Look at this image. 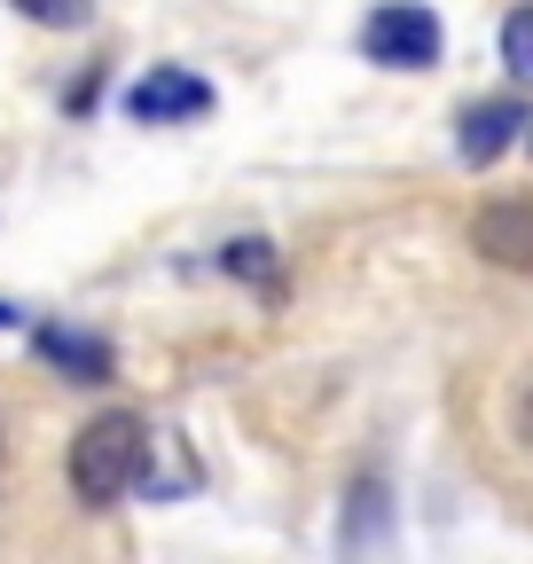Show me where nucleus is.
<instances>
[{
    "label": "nucleus",
    "mask_w": 533,
    "mask_h": 564,
    "mask_svg": "<svg viewBox=\"0 0 533 564\" xmlns=\"http://www.w3.org/2000/svg\"><path fill=\"white\" fill-rule=\"evenodd\" d=\"M142 463H150V423L133 408H102L95 423H79L72 432V455H63V470H72V494L87 510H118L133 486H142Z\"/></svg>",
    "instance_id": "1"
},
{
    "label": "nucleus",
    "mask_w": 533,
    "mask_h": 564,
    "mask_svg": "<svg viewBox=\"0 0 533 564\" xmlns=\"http://www.w3.org/2000/svg\"><path fill=\"white\" fill-rule=\"evenodd\" d=\"M361 55L377 70H432L447 55V32H439V17L424 0H384V9H369V24H361Z\"/></svg>",
    "instance_id": "2"
},
{
    "label": "nucleus",
    "mask_w": 533,
    "mask_h": 564,
    "mask_svg": "<svg viewBox=\"0 0 533 564\" xmlns=\"http://www.w3.org/2000/svg\"><path fill=\"white\" fill-rule=\"evenodd\" d=\"M205 110H213V79H196V70H181V63H150L142 79L126 87V118L133 126H188Z\"/></svg>",
    "instance_id": "3"
},
{
    "label": "nucleus",
    "mask_w": 533,
    "mask_h": 564,
    "mask_svg": "<svg viewBox=\"0 0 533 564\" xmlns=\"http://www.w3.org/2000/svg\"><path fill=\"white\" fill-rule=\"evenodd\" d=\"M471 251L510 267V274H533V204L525 196H487L471 212Z\"/></svg>",
    "instance_id": "4"
},
{
    "label": "nucleus",
    "mask_w": 533,
    "mask_h": 564,
    "mask_svg": "<svg viewBox=\"0 0 533 564\" xmlns=\"http://www.w3.org/2000/svg\"><path fill=\"white\" fill-rule=\"evenodd\" d=\"M32 352H40L47 369H63L72 384H110V377H118V352H110L95 329H72V322H40V329H32Z\"/></svg>",
    "instance_id": "5"
},
{
    "label": "nucleus",
    "mask_w": 533,
    "mask_h": 564,
    "mask_svg": "<svg viewBox=\"0 0 533 564\" xmlns=\"http://www.w3.org/2000/svg\"><path fill=\"white\" fill-rule=\"evenodd\" d=\"M525 126H533V118H525V102H518V95L471 102V110L455 118V150H463V165H494V158L510 150V141H518Z\"/></svg>",
    "instance_id": "6"
},
{
    "label": "nucleus",
    "mask_w": 533,
    "mask_h": 564,
    "mask_svg": "<svg viewBox=\"0 0 533 564\" xmlns=\"http://www.w3.org/2000/svg\"><path fill=\"white\" fill-rule=\"evenodd\" d=\"M384 525H392V510H384V478L361 470L353 494H346V510H338V541H346V556H353V564H377V556H384Z\"/></svg>",
    "instance_id": "7"
},
{
    "label": "nucleus",
    "mask_w": 533,
    "mask_h": 564,
    "mask_svg": "<svg viewBox=\"0 0 533 564\" xmlns=\"http://www.w3.org/2000/svg\"><path fill=\"white\" fill-rule=\"evenodd\" d=\"M196 455H188V440L181 432H150V463H142V486L133 494H150V502H181V494H196Z\"/></svg>",
    "instance_id": "8"
},
{
    "label": "nucleus",
    "mask_w": 533,
    "mask_h": 564,
    "mask_svg": "<svg viewBox=\"0 0 533 564\" xmlns=\"http://www.w3.org/2000/svg\"><path fill=\"white\" fill-rule=\"evenodd\" d=\"M213 267L236 274V282H251V291H283V259H275V243H266V236H236V243H220Z\"/></svg>",
    "instance_id": "9"
},
{
    "label": "nucleus",
    "mask_w": 533,
    "mask_h": 564,
    "mask_svg": "<svg viewBox=\"0 0 533 564\" xmlns=\"http://www.w3.org/2000/svg\"><path fill=\"white\" fill-rule=\"evenodd\" d=\"M502 70H510V79H525V87H533V0H525V9H510V17H502Z\"/></svg>",
    "instance_id": "10"
},
{
    "label": "nucleus",
    "mask_w": 533,
    "mask_h": 564,
    "mask_svg": "<svg viewBox=\"0 0 533 564\" xmlns=\"http://www.w3.org/2000/svg\"><path fill=\"white\" fill-rule=\"evenodd\" d=\"M9 9H17L24 24H47V32H79V24H95V0H9Z\"/></svg>",
    "instance_id": "11"
},
{
    "label": "nucleus",
    "mask_w": 533,
    "mask_h": 564,
    "mask_svg": "<svg viewBox=\"0 0 533 564\" xmlns=\"http://www.w3.org/2000/svg\"><path fill=\"white\" fill-rule=\"evenodd\" d=\"M518 440H525V447H533V377H525V384H518Z\"/></svg>",
    "instance_id": "12"
},
{
    "label": "nucleus",
    "mask_w": 533,
    "mask_h": 564,
    "mask_svg": "<svg viewBox=\"0 0 533 564\" xmlns=\"http://www.w3.org/2000/svg\"><path fill=\"white\" fill-rule=\"evenodd\" d=\"M17 322H24V314H17V306H0V329H17Z\"/></svg>",
    "instance_id": "13"
}]
</instances>
